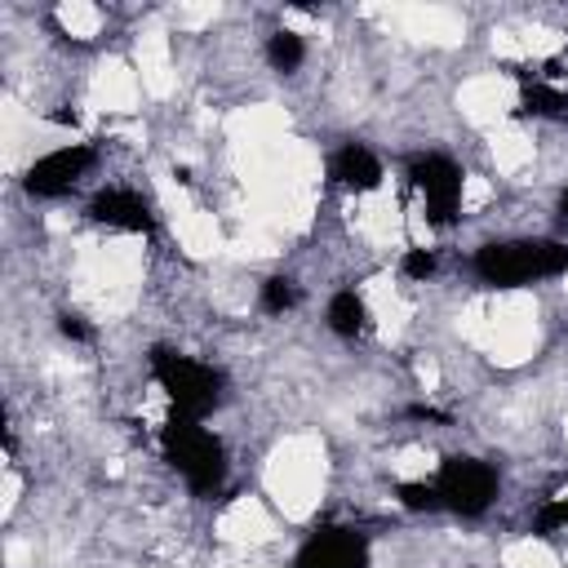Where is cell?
Segmentation results:
<instances>
[{
	"label": "cell",
	"mask_w": 568,
	"mask_h": 568,
	"mask_svg": "<svg viewBox=\"0 0 568 568\" xmlns=\"http://www.w3.org/2000/svg\"><path fill=\"white\" fill-rule=\"evenodd\" d=\"M568 271V244L559 240H488L475 248V275L493 288H519L528 280H555Z\"/></svg>",
	"instance_id": "obj_1"
},
{
	"label": "cell",
	"mask_w": 568,
	"mask_h": 568,
	"mask_svg": "<svg viewBox=\"0 0 568 568\" xmlns=\"http://www.w3.org/2000/svg\"><path fill=\"white\" fill-rule=\"evenodd\" d=\"M151 377L169 395L173 417H195V422L204 413H213L222 404V390H226V377L213 364H200V359H191L182 351H169V346L151 351Z\"/></svg>",
	"instance_id": "obj_2"
},
{
	"label": "cell",
	"mask_w": 568,
	"mask_h": 568,
	"mask_svg": "<svg viewBox=\"0 0 568 568\" xmlns=\"http://www.w3.org/2000/svg\"><path fill=\"white\" fill-rule=\"evenodd\" d=\"M160 448H164V462L191 484V493L222 488V479H226V448L195 417H169L160 426Z\"/></svg>",
	"instance_id": "obj_3"
},
{
	"label": "cell",
	"mask_w": 568,
	"mask_h": 568,
	"mask_svg": "<svg viewBox=\"0 0 568 568\" xmlns=\"http://www.w3.org/2000/svg\"><path fill=\"white\" fill-rule=\"evenodd\" d=\"M435 488H439V501L453 510V515H484L493 501H497V470L470 453H457V457H444L439 462V475H435Z\"/></svg>",
	"instance_id": "obj_4"
},
{
	"label": "cell",
	"mask_w": 568,
	"mask_h": 568,
	"mask_svg": "<svg viewBox=\"0 0 568 568\" xmlns=\"http://www.w3.org/2000/svg\"><path fill=\"white\" fill-rule=\"evenodd\" d=\"M408 178L417 186V195L426 200V222L430 226H453L457 209H462V182L466 173L444 155V151H426L408 160Z\"/></svg>",
	"instance_id": "obj_5"
},
{
	"label": "cell",
	"mask_w": 568,
	"mask_h": 568,
	"mask_svg": "<svg viewBox=\"0 0 568 568\" xmlns=\"http://www.w3.org/2000/svg\"><path fill=\"white\" fill-rule=\"evenodd\" d=\"M293 568H373V555H368V537L355 532V528H315L302 546H297V559Z\"/></svg>",
	"instance_id": "obj_6"
},
{
	"label": "cell",
	"mask_w": 568,
	"mask_h": 568,
	"mask_svg": "<svg viewBox=\"0 0 568 568\" xmlns=\"http://www.w3.org/2000/svg\"><path fill=\"white\" fill-rule=\"evenodd\" d=\"M89 169H93V146H84V142L58 146V151L40 155V160L27 169L22 186H27L31 195H40V200H53V195H67Z\"/></svg>",
	"instance_id": "obj_7"
},
{
	"label": "cell",
	"mask_w": 568,
	"mask_h": 568,
	"mask_svg": "<svg viewBox=\"0 0 568 568\" xmlns=\"http://www.w3.org/2000/svg\"><path fill=\"white\" fill-rule=\"evenodd\" d=\"M89 217L102 222V226H115V231H133V235H146V231L155 226L151 204H146L138 191H129V186H106V191H98V195L89 200Z\"/></svg>",
	"instance_id": "obj_8"
},
{
	"label": "cell",
	"mask_w": 568,
	"mask_h": 568,
	"mask_svg": "<svg viewBox=\"0 0 568 568\" xmlns=\"http://www.w3.org/2000/svg\"><path fill=\"white\" fill-rule=\"evenodd\" d=\"M328 178L346 191H377L382 186V160L364 142H346L328 160Z\"/></svg>",
	"instance_id": "obj_9"
},
{
	"label": "cell",
	"mask_w": 568,
	"mask_h": 568,
	"mask_svg": "<svg viewBox=\"0 0 568 568\" xmlns=\"http://www.w3.org/2000/svg\"><path fill=\"white\" fill-rule=\"evenodd\" d=\"M324 320H328V328H333L337 337H359V333H364V324H368V311H364V302H359V293H355V288H342V293H333V297H328Z\"/></svg>",
	"instance_id": "obj_10"
},
{
	"label": "cell",
	"mask_w": 568,
	"mask_h": 568,
	"mask_svg": "<svg viewBox=\"0 0 568 568\" xmlns=\"http://www.w3.org/2000/svg\"><path fill=\"white\" fill-rule=\"evenodd\" d=\"M519 115H541V120H564L568 115V93L546 84V80H532L524 84L519 93Z\"/></svg>",
	"instance_id": "obj_11"
},
{
	"label": "cell",
	"mask_w": 568,
	"mask_h": 568,
	"mask_svg": "<svg viewBox=\"0 0 568 568\" xmlns=\"http://www.w3.org/2000/svg\"><path fill=\"white\" fill-rule=\"evenodd\" d=\"M266 62L280 71V75H293L302 62H306V44L297 31H271L266 36Z\"/></svg>",
	"instance_id": "obj_12"
},
{
	"label": "cell",
	"mask_w": 568,
	"mask_h": 568,
	"mask_svg": "<svg viewBox=\"0 0 568 568\" xmlns=\"http://www.w3.org/2000/svg\"><path fill=\"white\" fill-rule=\"evenodd\" d=\"M257 306H262L266 315H284V311H293V306H297V284H293L288 275H271V280H262V288H257Z\"/></svg>",
	"instance_id": "obj_13"
},
{
	"label": "cell",
	"mask_w": 568,
	"mask_h": 568,
	"mask_svg": "<svg viewBox=\"0 0 568 568\" xmlns=\"http://www.w3.org/2000/svg\"><path fill=\"white\" fill-rule=\"evenodd\" d=\"M395 497H399L404 510H439V506H444V501H439V488H435V484H417V479L395 484Z\"/></svg>",
	"instance_id": "obj_14"
},
{
	"label": "cell",
	"mask_w": 568,
	"mask_h": 568,
	"mask_svg": "<svg viewBox=\"0 0 568 568\" xmlns=\"http://www.w3.org/2000/svg\"><path fill=\"white\" fill-rule=\"evenodd\" d=\"M559 528H568V497H550V501L537 510V519H532V532H537V537H555Z\"/></svg>",
	"instance_id": "obj_15"
},
{
	"label": "cell",
	"mask_w": 568,
	"mask_h": 568,
	"mask_svg": "<svg viewBox=\"0 0 568 568\" xmlns=\"http://www.w3.org/2000/svg\"><path fill=\"white\" fill-rule=\"evenodd\" d=\"M399 271H404L408 280H430V275H435V253H430V248H408V253L399 257Z\"/></svg>",
	"instance_id": "obj_16"
},
{
	"label": "cell",
	"mask_w": 568,
	"mask_h": 568,
	"mask_svg": "<svg viewBox=\"0 0 568 568\" xmlns=\"http://www.w3.org/2000/svg\"><path fill=\"white\" fill-rule=\"evenodd\" d=\"M58 333H62L67 342H93V328H89V320H84L80 311H62V315H58Z\"/></svg>",
	"instance_id": "obj_17"
},
{
	"label": "cell",
	"mask_w": 568,
	"mask_h": 568,
	"mask_svg": "<svg viewBox=\"0 0 568 568\" xmlns=\"http://www.w3.org/2000/svg\"><path fill=\"white\" fill-rule=\"evenodd\" d=\"M408 417H417V422H439V426H448V413H439V408H430V404H413V408H408Z\"/></svg>",
	"instance_id": "obj_18"
},
{
	"label": "cell",
	"mask_w": 568,
	"mask_h": 568,
	"mask_svg": "<svg viewBox=\"0 0 568 568\" xmlns=\"http://www.w3.org/2000/svg\"><path fill=\"white\" fill-rule=\"evenodd\" d=\"M49 120H53V124H71V129L80 124V115H75V111H49Z\"/></svg>",
	"instance_id": "obj_19"
},
{
	"label": "cell",
	"mask_w": 568,
	"mask_h": 568,
	"mask_svg": "<svg viewBox=\"0 0 568 568\" xmlns=\"http://www.w3.org/2000/svg\"><path fill=\"white\" fill-rule=\"evenodd\" d=\"M559 204H564V217H568V186H564V200Z\"/></svg>",
	"instance_id": "obj_20"
}]
</instances>
